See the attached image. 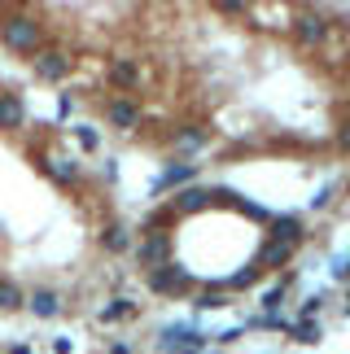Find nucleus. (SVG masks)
I'll list each match as a JSON object with an SVG mask.
<instances>
[{
    "instance_id": "nucleus-5",
    "label": "nucleus",
    "mask_w": 350,
    "mask_h": 354,
    "mask_svg": "<svg viewBox=\"0 0 350 354\" xmlns=\"http://www.w3.org/2000/svg\"><path fill=\"white\" fill-rule=\"evenodd\" d=\"M184 276H180V271H167V276H158V289H184Z\"/></svg>"
},
{
    "instance_id": "nucleus-1",
    "label": "nucleus",
    "mask_w": 350,
    "mask_h": 354,
    "mask_svg": "<svg viewBox=\"0 0 350 354\" xmlns=\"http://www.w3.org/2000/svg\"><path fill=\"white\" fill-rule=\"evenodd\" d=\"M5 39L13 48H35V22H26V18H13L5 26Z\"/></svg>"
},
{
    "instance_id": "nucleus-2",
    "label": "nucleus",
    "mask_w": 350,
    "mask_h": 354,
    "mask_svg": "<svg viewBox=\"0 0 350 354\" xmlns=\"http://www.w3.org/2000/svg\"><path fill=\"white\" fill-rule=\"evenodd\" d=\"M18 122H22V105L13 97H5L0 101V127H18Z\"/></svg>"
},
{
    "instance_id": "nucleus-6",
    "label": "nucleus",
    "mask_w": 350,
    "mask_h": 354,
    "mask_svg": "<svg viewBox=\"0 0 350 354\" xmlns=\"http://www.w3.org/2000/svg\"><path fill=\"white\" fill-rule=\"evenodd\" d=\"M114 122L118 127H131V122H136V110H131V105H114Z\"/></svg>"
},
{
    "instance_id": "nucleus-10",
    "label": "nucleus",
    "mask_w": 350,
    "mask_h": 354,
    "mask_svg": "<svg viewBox=\"0 0 350 354\" xmlns=\"http://www.w3.org/2000/svg\"><path fill=\"white\" fill-rule=\"evenodd\" d=\"M123 245H127V236H123V232L114 227V232H110V250H123Z\"/></svg>"
},
{
    "instance_id": "nucleus-3",
    "label": "nucleus",
    "mask_w": 350,
    "mask_h": 354,
    "mask_svg": "<svg viewBox=\"0 0 350 354\" xmlns=\"http://www.w3.org/2000/svg\"><path fill=\"white\" fill-rule=\"evenodd\" d=\"M31 306H35V315H53V310H57V297H53V293H35Z\"/></svg>"
},
{
    "instance_id": "nucleus-11",
    "label": "nucleus",
    "mask_w": 350,
    "mask_h": 354,
    "mask_svg": "<svg viewBox=\"0 0 350 354\" xmlns=\"http://www.w3.org/2000/svg\"><path fill=\"white\" fill-rule=\"evenodd\" d=\"M346 145H350V131H346Z\"/></svg>"
},
{
    "instance_id": "nucleus-8",
    "label": "nucleus",
    "mask_w": 350,
    "mask_h": 354,
    "mask_svg": "<svg viewBox=\"0 0 350 354\" xmlns=\"http://www.w3.org/2000/svg\"><path fill=\"white\" fill-rule=\"evenodd\" d=\"M298 342H320V328H311V324H302V328H298Z\"/></svg>"
},
{
    "instance_id": "nucleus-9",
    "label": "nucleus",
    "mask_w": 350,
    "mask_h": 354,
    "mask_svg": "<svg viewBox=\"0 0 350 354\" xmlns=\"http://www.w3.org/2000/svg\"><path fill=\"white\" fill-rule=\"evenodd\" d=\"M320 31H324L320 22H306V26H302V35H306V39H320Z\"/></svg>"
},
{
    "instance_id": "nucleus-7",
    "label": "nucleus",
    "mask_w": 350,
    "mask_h": 354,
    "mask_svg": "<svg viewBox=\"0 0 350 354\" xmlns=\"http://www.w3.org/2000/svg\"><path fill=\"white\" fill-rule=\"evenodd\" d=\"M0 306H18V289L13 284H0Z\"/></svg>"
},
{
    "instance_id": "nucleus-4",
    "label": "nucleus",
    "mask_w": 350,
    "mask_h": 354,
    "mask_svg": "<svg viewBox=\"0 0 350 354\" xmlns=\"http://www.w3.org/2000/svg\"><path fill=\"white\" fill-rule=\"evenodd\" d=\"M62 71H66V62L57 57V53H48V57H44V62H39V75H48V79H57Z\"/></svg>"
}]
</instances>
